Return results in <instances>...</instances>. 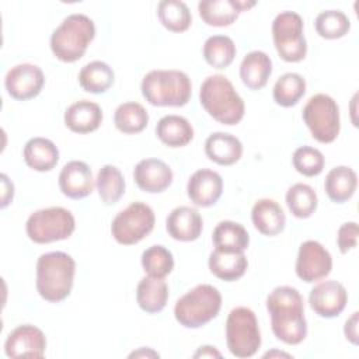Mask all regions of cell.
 Masks as SVG:
<instances>
[{
    "instance_id": "obj_1",
    "label": "cell",
    "mask_w": 359,
    "mask_h": 359,
    "mask_svg": "<svg viewBox=\"0 0 359 359\" xmlns=\"http://www.w3.org/2000/svg\"><path fill=\"white\" fill-rule=\"evenodd\" d=\"M266 310L271 316L273 335L287 344L297 345L307 335L303 296L296 287L278 286L266 297Z\"/></svg>"
},
{
    "instance_id": "obj_2",
    "label": "cell",
    "mask_w": 359,
    "mask_h": 359,
    "mask_svg": "<svg viewBox=\"0 0 359 359\" xmlns=\"http://www.w3.org/2000/svg\"><path fill=\"white\" fill-rule=\"evenodd\" d=\"M76 261L63 251L42 254L36 261V290L49 303L65 300L73 287Z\"/></svg>"
},
{
    "instance_id": "obj_3",
    "label": "cell",
    "mask_w": 359,
    "mask_h": 359,
    "mask_svg": "<svg viewBox=\"0 0 359 359\" xmlns=\"http://www.w3.org/2000/svg\"><path fill=\"white\" fill-rule=\"evenodd\" d=\"M199 102L219 123L237 125L245 112V105L231 81L223 74H213L203 80L199 88Z\"/></svg>"
},
{
    "instance_id": "obj_4",
    "label": "cell",
    "mask_w": 359,
    "mask_h": 359,
    "mask_svg": "<svg viewBox=\"0 0 359 359\" xmlns=\"http://www.w3.org/2000/svg\"><path fill=\"white\" fill-rule=\"evenodd\" d=\"M95 36L94 21L81 13L67 15L50 35V50L56 59L73 63L81 59Z\"/></svg>"
},
{
    "instance_id": "obj_5",
    "label": "cell",
    "mask_w": 359,
    "mask_h": 359,
    "mask_svg": "<svg viewBox=\"0 0 359 359\" xmlns=\"http://www.w3.org/2000/svg\"><path fill=\"white\" fill-rule=\"evenodd\" d=\"M143 98L154 107H184L192 94V83L181 70H150L140 84Z\"/></svg>"
},
{
    "instance_id": "obj_6",
    "label": "cell",
    "mask_w": 359,
    "mask_h": 359,
    "mask_svg": "<svg viewBox=\"0 0 359 359\" xmlns=\"http://www.w3.org/2000/svg\"><path fill=\"white\" fill-rule=\"evenodd\" d=\"M222 294L212 285H198L181 296L174 306L175 320L185 328H201L217 317Z\"/></svg>"
},
{
    "instance_id": "obj_7",
    "label": "cell",
    "mask_w": 359,
    "mask_h": 359,
    "mask_svg": "<svg viewBox=\"0 0 359 359\" xmlns=\"http://www.w3.org/2000/svg\"><path fill=\"white\" fill-rule=\"evenodd\" d=\"M76 229V220L70 210L62 206H50L35 210L25 223L27 236L36 244H48L69 238Z\"/></svg>"
},
{
    "instance_id": "obj_8",
    "label": "cell",
    "mask_w": 359,
    "mask_h": 359,
    "mask_svg": "<svg viewBox=\"0 0 359 359\" xmlns=\"http://www.w3.org/2000/svg\"><path fill=\"white\" fill-rule=\"evenodd\" d=\"M226 342L236 358H251L261 346V331L255 313L248 307L233 309L226 320Z\"/></svg>"
},
{
    "instance_id": "obj_9",
    "label": "cell",
    "mask_w": 359,
    "mask_h": 359,
    "mask_svg": "<svg viewBox=\"0 0 359 359\" xmlns=\"http://www.w3.org/2000/svg\"><path fill=\"white\" fill-rule=\"evenodd\" d=\"M303 121L311 136L320 143H331L339 135V107L328 94H314L306 102Z\"/></svg>"
},
{
    "instance_id": "obj_10",
    "label": "cell",
    "mask_w": 359,
    "mask_h": 359,
    "mask_svg": "<svg viewBox=\"0 0 359 359\" xmlns=\"http://www.w3.org/2000/svg\"><path fill=\"white\" fill-rule=\"evenodd\" d=\"M273 45L285 62L296 63L306 57L307 42L303 34V18L294 11L279 13L272 22Z\"/></svg>"
},
{
    "instance_id": "obj_11",
    "label": "cell",
    "mask_w": 359,
    "mask_h": 359,
    "mask_svg": "<svg viewBox=\"0 0 359 359\" xmlns=\"http://www.w3.org/2000/svg\"><path fill=\"white\" fill-rule=\"evenodd\" d=\"M153 209L143 202H132L121 210L111 223V234L122 245H133L147 237L154 229Z\"/></svg>"
},
{
    "instance_id": "obj_12",
    "label": "cell",
    "mask_w": 359,
    "mask_h": 359,
    "mask_svg": "<svg viewBox=\"0 0 359 359\" xmlns=\"http://www.w3.org/2000/svg\"><path fill=\"white\" fill-rule=\"evenodd\" d=\"M332 269V257L328 250L316 240L300 244L296 258V275L306 283L324 279Z\"/></svg>"
},
{
    "instance_id": "obj_13",
    "label": "cell",
    "mask_w": 359,
    "mask_h": 359,
    "mask_svg": "<svg viewBox=\"0 0 359 359\" xmlns=\"http://www.w3.org/2000/svg\"><path fill=\"white\" fill-rule=\"evenodd\" d=\"M43 84V72L32 63L15 65L4 77V87L8 95L17 101H27L36 97L42 91Z\"/></svg>"
},
{
    "instance_id": "obj_14",
    "label": "cell",
    "mask_w": 359,
    "mask_h": 359,
    "mask_svg": "<svg viewBox=\"0 0 359 359\" xmlns=\"http://www.w3.org/2000/svg\"><path fill=\"white\" fill-rule=\"evenodd\" d=\"M309 303L311 310L320 317L334 318L346 307L348 293L341 282L328 279L320 282L310 290Z\"/></svg>"
},
{
    "instance_id": "obj_15",
    "label": "cell",
    "mask_w": 359,
    "mask_h": 359,
    "mask_svg": "<svg viewBox=\"0 0 359 359\" xmlns=\"http://www.w3.org/2000/svg\"><path fill=\"white\" fill-rule=\"evenodd\" d=\"M46 349V337L35 325L22 324L15 327L6 338L4 353L8 358H42Z\"/></svg>"
},
{
    "instance_id": "obj_16",
    "label": "cell",
    "mask_w": 359,
    "mask_h": 359,
    "mask_svg": "<svg viewBox=\"0 0 359 359\" xmlns=\"http://www.w3.org/2000/svg\"><path fill=\"white\" fill-rule=\"evenodd\" d=\"M223 180L222 175L209 168L195 171L187 184V194L195 206H213L222 196Z\"/></svg>"
},
{
    "instance_id": "obj_17",
    "label": "cell",
    "mask_w": 359,
    "mask_h": 359,
    "mask_svg": "<svg viewBox=\"0 0 359 359\" xmlns=\"http://www.w3.org/2000/svg\"><path fill=\"white\" fill-rule=\"evenodd\" d=\"M133 180L136 185L149 194H160L165 191L172 180V170L160 158H143L133 168Z\"/></svg>"
},
{
    "instance_id": "obj_18",
    "label": "cell",
    "mask_w": 359,
    "mask_h": 359,
    "mask_svg": "<svg viewBox=\"0 0 359 359\" xmlns=\"http://www.w3.org/2000/svg\"><path fill=\"white\" fill-rule=\"evenodd\" d=\"M57 182L62 194L70 199H83L94 188L91 168L79 160H72L63 165Z\"/></svg>"
},
{
    "instance_id": "obj_19",
    "label": "cell",
    "mask_w": 359,
    "mask_h": 359,
    "mask_svg": "<svg viewBox=\"0 0 359 359\" xmlns=\"http://www.w3.org/2000/svg\"><path fill=\"white\" fill-rule=\"evenodd\" d=\"M167 233L177 241H195L199 238L203 222L201 213L191 206H178L170 212L165 220Z\"/></svg>"
},
{
    "instance_id": "obj_20",
    "label": "cell",
    "mask_w": 359,
    "mask_h": 359,
    "mask_svg": "<svg viewBox=\"0 0 359 359\" xmlns=\"http://www.w3.org/2000/svg\"><path fill=\"white\" fill-rule=\"evenodd\" d=\"M251 220L254 227L264 236L273 237L283 231L286 216L280 205L269 198L258 199L251 209Z\"/></svg>"
},
{
    "instance_id": "obj_21",
    "label": "cell",
    "mask_w": 359,
    "mask_h": 359,
    "mask_svg": "<svg viewBox=\"0 0 359 359\" xmlns=\"http://www.w3.org/2000/svg\"><path fill=\"white\" fill-rule=\"evenodd\" d=\"M209 269L210 272L226 282H234L240 279L248 266L247 257L244 251H230L215 248L209 255Z\"/></svg>"
},
{
    "instance_id": "obj_22",
    "label": "cell",
    "mask_w": 359,
    "mask_h": 359,
    "mask_svg": "<svg viewBox=\"0 0 359 359\" xmlns=\"http://www.w3.org/2000/svg\"><path fill=\"white\" fill-rule=\"evenodd\" d=\"M102 122V109L98 104L81 100L70 107L65 112V125L74 133H90L100 128Z\"/></svg>"
},
{
    "instance_id": "obj_23",
    "label": "cell",
    "mask_w": 359,
    "mask_h": 359,
    "mask_svg": "<svg viewBox=\"0 0 359 359\" xmlns=\"http://www.w3.org/2000/svg\"><path fill=\"white\" fill-rule=\"evenodd\" d=\"M272 74V60L262 50L248 52L240 65V79L250 90H261Z\"/></svg>"
},
{
    "instance_id": "obj_24",
    "label": "cell",
    "mask_w": 359,
    "mask_h": 359,
    "mask_svg": "<svg viewBox=\"0 0 359 359\" xmlns=\"http://www.w3.org/2000/svg\"><path fill=\"white\" fill-rule=\"evenodd\" d=\"M205 154L219 165H231L243 156L241 142L226 132H215L205 142Z\"/></svg>"
},
{
    "instance_id": "obj_25",
    "label": "cell",
    "mask_w": 359,
    "mask_h": 359,
    "mask_svg": "<svg viewBox=\"0 0 359 359\" xmlns=\"http://www.w3.org/2000/svg\"><path fill=\"white\" fill-rule=\"evenodd\" d=\"M25 164L38 172L50 171L59 161L56 144L46 137H32L24 146Z\"/></svg>"
},
{
    "instance_id": "obj_26",
    "label": "cell",
    "mask_w": 359,
    "mask_h": 359,
    "mask_svg": "<svg viewBox=\"0 0 359 359\" xmlns=\"http://www.w3.org/2000/svg\"><path fill=\"white\" fill-rule=\"evenodd\" d=\"M168 300V285L161 278L144 276L136 287L137 306L150 314L160 313Z\"/></svg>"
},
{
    "instance_id": "obj_27",
    "label": "cell",
    "mask_w": 359,
    "mask_h": 359,
    "mask_svg": "<svg viewBox=\"0 0 359 359\" xmlns=\"http://www.w3.org/2000/svg\"><path fill=\"white\" fill-rule=\"evenodd\" d=\"M156 135L168 147H184L194 139V128L180 115H165L156 125Z\"/></svg>"
},
{
    "instance_id": "obj_28",
    "label": "cell",
    "mask_w": 359,
    "mask_h": 359,
    "mask_svg": "<svg viewBox=\"0 0 359 359\" xmlns=\"http://www.w3.org/2000/svg\"><path fill=\"white\" fill-rule=\"evenodd\" d=\"M358 185V175L356 172L348 165H338L328 171L324 189L328 198L335 203H344L349 201Z\"/></svg>"
},
{
    "instance_id": "obj_29",
    "label": "cell",
    "mask_w": 359,
    "mask_h": 359,
    "mask_svg": "<svg viewBox=\"0 0 359 359\" xmlns=\"http://www.w3.org/2000/svg\"><path fill=\"white\" fill-rule=\"evenodd\" d=\"M115 80L112 67L101 60H93L81 67L79 73V84L87 93L101 94L111 88Z\"/></svg>"
},
{
    "instance_id": "obj_30",
    "label": "cell",
    "mask_w": 359,
    "mask_h": 359,
    "mask_svg": "<svg viewBox=\"0 0 359 359\" xmlns=\"http://www.w3.org/2000/svg\"><path fill=\"white\" fill-rule=\"evenodd\" d=\"M212 240L215 248L245 251L250 244V234L243 224L231 220H222L216 224Z\"/></svg>"
},
{
    "instance_id": "obj_31",
    "label": "cell",
    "mask_w": 359,
    "mask_h": 359,
    "mask_svg": "<svg viewBox=\"0 0 359 359\" xmlns=\"http://www.w3.org/2000/svg\"><path fill=\"white\" fill-rule=\"evenodd\" d=\"M202 21L210 27H229L238 18L236 0H202L198 3Z\"/></svg>"
},
{
    "instance_id": "obj_32",
    "label": "cell",
    "mask_w": 359,
    "mask_h": 359,
    "mask_svg": "<svg viewBox=\"0 0 359 359\" xmlns=\"http://www.w3.org/2000/svg\"><path fill=\"white\" fill-rule=\"evenodd\" d=\"M203 59L213 69L222 70L229 67L237 53L234 41L227 35H212L203 43Z\"/></svg>"
},
{
    "instance_id": "obj_33",
    "label": "cell",
    "mask_w": 359,
    "mask_h": 359,
    "mask_svg": "<svg viewBox=\"0 0 359 359\" xmlns=\"http://www.w3.org/2000/svg\"><path fill=\"white\" fill-rule=\"evenodd\" d=\"M95 187L101 201L105 205H114L123 196L126 185L121 170L112 164H105L97 174Z\"/></svg>"
},
{
    "instance_id": "obj_34",
    "label": "cell",
    "mask_w": 359,
    "mask_h": 359,
    "mask_svg": "<svg viewBox=\"0 0 359 359\" xmlns=\"http://www.w3.org/2000/svg\"><path fill=\"white\" fill-rule=\"evenodd\" d=\"M115 128L126 135L139 133L146 129L149 123V114L146 108L135 101L121 104L114 114Z\"/></svg>"
},
{
    "instance_id": "obj_35",
    "label": "cell",
    "mask_w": 359,
    "mask_h": 359,
    "mask_svg": "<svg viewBox=\"0 0 359 359\" xmlns=\"http://www.w3.org/2000/svg\"><path fill=\"white\" fill-rule=\"evenodd\" d=\"M157 15L161 25L171 32H184L192 24L188 6L180 0H163L157 6Z\"/></svg>"
},
{
    "instance_id": "obj_36",
    "label": "cell",
    "mask_w": 359,
    "mask_h": 359,
    "mask_svg": "<svg viewBox=\"0 0 359 359\" xmlns=\"http://www.w3.org/2000/svg\"><path fill=\"white\" fill-rule=\"evenodd\" d=\"M306 93V80L299 73L282 74L272 90L273 100L278 105L289 108L296 105Z\"/></svg>"
},
{
    "instance_id": "obj_37",
    "label": "cell",
    "mask_w": 359,
    "mask_h": 359,
    "mask_svg": "<svg viewBox=\"0 0 359 359\" xmlns=\"http://www.w3.org/2000/svg\"><path fill=\"white\" fill-rule=\"evenodd\" d=\"M286 205L294 217L307 219L317 209V205H318L317 194L310 185L297 182L287 189Z\"/></svg>"
},
{
    "instance_id": "obj_38",
    "label": "cell",
    "mask_w": 359,
    "mask_h": 359,
    "mask_svg": "<svg viewBox=\"0 0 359 359\" xmlns=\"http://www.w3.org/2000/svg\"><path fill=\"white\" fill-rule=\"evenodd\" d=\"M317 34L324 39H339L351 29L348 15L341 10L321 11L314 21Z\"/></svg>"
},
{
    "instance_id": "obj_39",
    "label": "cell",
    "mask_w": 359,
    "mask_h": 359,
    "mask_svg": "<svg viewBox=\"0 0 359 359\" xmlns=\"http://www.w3.org/2000/svg\"><path fill=\"white\" fill-rule=\"evenodd\" d=\"M142 266L149 276L164 279L174 269V257L164 245H151L142 254Z\"/></svg>"
},
{
    "instance_id": "obj_40",
    "label": "cell",
    "mask_w": 359,
    "mask_h": 359,
    "mask_svg": "<svg viewBox=\"0 0 359 359\" xmlns=\"http://www.w3.org/2000/svg\"><path fill=\"white\" fill-rule=\"evenodd\" d=\"M292 161L294 170L306 177H316L321 174L325 164L323 153L311 146L297 147L293 153Z\"/></svg>"
},
{
    "instance_id": "obj_41",
    "label": "cell",
    "mask_w": 359,
    "mask_h": 359,
    "mask_svg": "<svg viewBox=\"0 0 359 359\" xmlns=\"http://www.w3.org/2000/svg\"><path fill=\"white\" fill-rule=\"evenodd\" d=\"M358 223L356 222H346L344 224H341V227L338 229V234H337V243H338V248L341 251V254H346L348 251H351L352 248L356 247L358 244Z\"/></svg>"
},
{
    "instance_id": "obj_42",
    "label": "cell",
    "mask_w": 359,
    "mask_h": 359,
    "mask_svg": "<svg viewBox=\"0 0 359 359\" xmlns=\"http://www.w3.org/2000/svg\"><path fill=\"white\" fill-rule=\"evenodd\" d=\"M358 317H359V313L353 311L352 316L346 320L344 327L346 339L351 341L353 345H358Z\"/></svg>"
},
{
    "instance_id": "obj_43",
    "label": "cell",
    "mask_w": 359,
    "mask_h": 359,
    "mask_svg": "<svg viewBox=\"0 0 359 359\" xmlns=\"http://www.w3.org/2000/svg\"><path fill=\"white\" fill-rule=\"evenodd\" d=\"M0 178H1V187H3V192H1V208L4 209V208L13 201L14 185H13V182L8 180V177H7L6 174H1Z\"/></svg>"
},
{
    "instance_id": "obj_44",
    "label": "cell",
    "mask_w": 359,
    "mask_h": 359,
    "mask_svg": "<svg viewBox=\"0 0 359 359\" xmlns=\"http://www.w3.org/2000/svg\"><path fill=\"white\" fill-rule=\"evenodd\" d=\"M222 353L212 345L199 346L198 351L194 353V358H220Z\"/></svg>"
},
{
    "instance_id": "obj_45",
    "label": "cell",
    "mask_w": 359,
    "mask_h": 359,
    "mask_svg": "<svg viewBox=\"0 0 359 359\" xmlns=\"http://www.w3.org/2000/svg\"><path fill=\"white\" fill-rule=\"evenodd\" d=\"M139 356H153V358H158L160 355L157 353V352H154L153 349H150V348H142V349H139V351H136V352H132L130 355H129V358H139Z\"/></svg>"
},
{
    "instance_id": "obj_46",
    "label": "cell",
    "mask_w": 359,
    "mask_h": 359,
    "mask_svg": "<svg viewBox=\"0 0 359 359\" xmlns=\"http://www.w3.org/2000/svg\"><path fill=\"white\" fill-rule=\"evenodd\" d=\"M272 356H285V358H292V355L285 353V352H279V351H271V352H266V353L264 355V358H272Z\"/></svg>"
}]
</instances>
